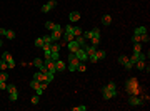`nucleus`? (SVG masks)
I'll list each match as a JSON object with an SVG mask.
<instances>
[{
  "instance_id": "1",
  "label": "nucleus",
  "mask_w": 150,
  "mask_h": 111,
  "mask_svg": "<svg viewBox=\"0 0 150 111\" xmlns=\"http://www.w3.org/2000/svg\"><path fill=\"white\" fill-rule=\"evenodd\" d=\"M79 65H80V60L75 56V53H69V70L70 71H77Z\"/></svg>"
},
{
  "instance_id": "2",
  "label": "nucleus",
  "mask_w": 150,
  "mask_h": 111,
  "mask_svg": "<svg viewBox=\"0 0 150 111\" xmlns=\"http://www.w3.org/2000/svg\"><path fill=\"white\" fill-rule=\"evenodd\" d=\"M88 33H90V38L88 40H92V45L97 47L98 43H100V30L98 28H93L92 32H88Z\"/></svg>"
},
{
  "instance_id": "3",
  "label": "nucleus",
  "mask_w": 150,
  "mask_h": 111,
  "mask_svg": "<svg viewBox=\"0 0 150 111\" xmlns=\"http://www.w3.org/2000/svg\"><path fill=\"white\" fill-rule=\"evenodd\" d=\"M127 91H129L130 95H137V83H135L134 78H130L129 81H127Z\"/></svg>"
},
{
  "instance_id": "4",
  "label": "nucleus",
  "mask_w": 150,
  "mask_h": 111,
  "mask_svg": "<svg viewBox=\"0 0 150 111\" xmlns=\"http://www.w3.org/2000/svg\"><path fill=\"white\" fill-rule=\"evenodd\" d=\"M7 91L10 93L8 95V98H10V101H17V98H19V93H17V88L13 85H7Z\"/></svg>"
},
{
  "instance_id": "5",
  "label": "nucleus",
  "mask_w": 150,
  "mask_h": 111,
  "mask_svg": "<svg viewBox=\"0 0 150 111\" xmlns=\"http://www.w3.org/2000/svg\"><path fill=\"white\" fill-rule=\"evenodd\" d=\"M74 53H75V56H77L80 61H87V60H88V55H87V51H85L84 48H79V50L74 51Z\"/></svg>"
},
{
  "instance_id": "6",
  "label": "nucleus",
  "mask_w": 150,
  "mask_h": 111,
  "mask_svg": "<svg viewBox=\"0 0 150 111\" xmlns=\"http://www.w3.org/2000/svg\"><path fill=\"white\" fill-rule=\"evenodd\" d=\"M103 88H107V90H108V91H112L115 96H119V90H117V85H115V81H108V83H107V85L103 86Z\"/></svg>"
},
{
  "instance_id": "7",
  "label": "nucleus",
  "mask_w": 150,
  "mask_h": 111,
  "mask_svg": "<svg viewBox=\"0 0 150 111\" xmlns=\"http://www.w3.org/2000/svg\"><path fill=\"white\" fill-rule=\"evenodd\" d=\"M129 103H130L132 106H142V105H143V100H140V98H137L135 95H132L130 98H129Z\"/></svg>"
},
{
  "instance_id": "8",
  "label": "nucleus",
  "mask_w": 150,
  "mask_h": 111,
  "mask_svg": "<svg viewBox=\"0 0 150 111\" xmlns=\"http://www.w3.org/2000/svg\"><path fill=\"white\" fill-rule=\"evenodd\" d=\"M67 48H69V51H70V53H74V51H77V50L80 48V45L75 42V38H74L72 42H69V43H67Z\"/></svg>"
},
{
  "instance_id": "9",
  "label": "nucleus",
  "mask_w": 150,
  "mask_h": 111,
  "mask_svg": "<svg viewBox=\"0 0 150 111\" xmlns=\"http://www.w3.org/2000/svg\"><path fill=\"white\" fill-rule=\"evenodd\" d=\"M45 66H47L48 71H53V73L57 71V70H55V61H53V60H45Z\"/></svg>"
},
{
  "instance_id": "10",
  "label": "nucleus",
  "mask_w": 150,
  "mask_h": 111,
  "mask_svg": "<svg viewBox=\"0 0 150 111\" xmlns=\"http://www.w3.org/2000/svg\"><path fill=\"white\" fill-rule=\"evenodd\" d=\"M65 68H67L65 61H62V60H57L55 61V70H57V71H63Z\"/></svg>"
},
{
  "instance_id": "11",
  "label": "nucleus",
  "mask_w": 150,
  "mask_h": 111,
  "mask_svg": "<svg viewBox=\"0 0 150 111\" xmlns=\"http://www.w3.org/2000/svg\"><path fill=\"white\" fill-rule=\"evenodd\" d=\"M102 96H103V100H110V98H113V93L112 91H108L107 88H102Z\"/></svg>"
},
{
  "instance_id": "12",
  "label": "nucleus",
  "mask_w": 150,
  "mask_h": 111,
  "mask_svg": "<svg viewBox=\"0 0 150 111\" xmlns=\"http://www.w3.org/2000/svg\"><path fill=\"white\" fill-rule=\"evenodd\" d=\"M62 33L63 32H55V30H52V33H50V38H52V42H57V40L62 38Z\"/></svg>"
},
{
  "instance_id": "13",
  "label": "nucleus",
  "mask_w": 150,
  "mask_h": 111,
  "mask_svg": "<svg viewBox=\"0 0 150 111\" xmlns=\"http://www.w3.org/2000/svg\"><path fill=\"white\" fill-rule=\"evenodd\" d=\"M69 20L70 22H79L80 20V13L79 12H72L70 15H69Z\"/></svg>"
},
{
  "instance_id": "14",
  "label": "nucleus",
  "mask_w": 150,
  "mask_h": 111,
  "mask_svg": "<svg viewBox=\"0 0 150 111\" xmlns=\"http://www.w3.org/2000/svg\"><path fill=\"white\" fill-rule=\"evenodd\" d=\"M84 50L87 51V55H92V53L97 51V48H95V45H85V47H84Z\"/></svg>"
},
{
  "instance_id": "15",
  "label": "nucleus",
  "mask_w": 150,
  "mask_h": 111,
  "mask_svg": "<svg viewBox=\"0 0 150 111\" xmlns=\"http://www.w3.org/2000/svg\"><path fill=\"white\" fill-rule=\"evenodd\" d=\"M34 80H37V81H45V73H42L38 70V71L34 75Z\"/></svg>"
},
{
  "instance_id": "16",
  "label": "nucleus",
  "mask_w": 150,
  "mask_h": 111,
  "mask_svg": "<svg viewBox=\"0 0 150 111\" xmlns=\"http://www.w3.org/2000/svg\"><path fill=\"white\" fill-rule=\"evenodd\" d=\"M140 53H142V51H134V55H132L130 58H129V60H130V61H132L134 65H135V63L138 61V58H140Z\"/></svg>"
},
{
  "instance_id": "17",
  "label": "nucleus",
  "mask_w": 150,
  "mask_h": 111,
  "mask_svg": "<svg viewBox=\"0 0 150 111\" xmlns=\"http://www.w3.org/2000/svg\"><path fill=\"white\" fill-rule=\"evenodd\" d=\"M110 23H112V17L110 15H103L102 17V25L107 27V25H110Z\"/></svg>"
},
{
  "instance_id": "18",
  "label": "nucleus",
  "mask_w": 150,
  "mask_h": 111,
  "mask_svg": "<svg viewBox=\"0 0 150 111\" xmlns=\"http://www.w3.org/2000/svg\"><path fill=\"white\" fill-rule=\"evenodd\" d=\"M60 48H62V45L57 42H52V45H50V50L52 51H60Z\"/></svg>"
},
{
  "instance_id": "19",
  "label": "nucleus",
  "mask_w": 150,
  "mask_h": 111,
  "mask_svg": "<svg viewBox=\"0 0 150 111\" xmlns=\"http://www.w3.org/2000/svg\"><path fill=\"white\" fill-rule=\"evenodd\" d=\"M134 33L135 35H143V33H147V28H145V27H137V28L134 30Z\"/></svg>"
},
{
  "instance_id": "20",
  "label": "nucleus",
  "mask_w": 150,
  "mask_h": 111,
  "mask_svg": "<svg viewBox=\"0 0 150 111\" xmlns=\"http://www.w3.org/2000/svg\"><path fill=\"white\" fill-rule=\"evenodd\" d=\"M75 42H77V43L80 45V48H84L85 45H87V43H85V38L82 37V35H80V37H75Z\"/></svg>"
},
{
  "instance_id": "21",
  "label": "nucleus",
  "mask_w": 150,
  "mask_h": 111,
  "mask_svg": "<svg viewBox=\"0 0 150 111\" xmlns=\"http://www.w3.org/2000/svg\"><path fill=\"white\" fill-rule=\"evenodd\" d=\"M53 75H55L53 71H47V73H45V81H47V83L53 81Z\"/></svg>"
},
{
  "instance_id": "22",
  "label": "nucleus",
  "mask_w": 150,
  "mask_h": 111,
  "mask_svg": "<svg viewBox=\"0 0 150 111\" xmlns=\"http://www.w3.org/2000/svg\"><path fill=\"white\" fill-rule=\"evenodd\" d=\"M32 65H34V66H38V68H40V66H43L45 63H43V60H40V58H35L34 61H32Z\"/></svg>"
},
{
  "instance_id": "23",
  "label": "nucleus",
  "mask_w": 150,
  "mask_h": 111,
  "mask_svg": "<svg viewBox=\"0 0 150 111\" xmlns=\"http://www.w3.org/2000/svg\"><path fill=\"white\" fill-rule=\"evenodd\" d=\"M134 66H137L138 70H145V60H138L137 63H135Z\"/></svg>"
},
{
  "instance_id": "24",
  "label": "nucleus",
  "mask_w": 150,
  "mask_h": 111,
  "mask_svg": "<svg viewBox=\"0 0 150 111\" xmlns=\"http://www.w3.org/2000/svg\"><path fill=\"white\" fill-rule=\"evenodd\" d=\"M127 61H129V56H125V55H120V56H119V63H120L122 66H124Z\"/></svg>"
},
{
  "instance_id": "25",
  "label": "nucleus",
  "mask_w": 150,
  "mask_h": 111,
  "mask_svg": "<svg viewBox=\"0 0 150 111\" xmlns=\"http://www.w3.org/2000/svg\"><path fill=\"white\" fill-rule=\"evenodd\" d=\"M88 60L92 61V63H97V61H98V56H97V51H95V53H92V55H88Z\"/></svg>"
},
{
  "instance_id": "26",
  "label": "nucleus",
  "mask_w": 150,
  "mask_h": 111,
  "mask_svg": "<svg viewBox=\"0 0 150 111\" xmlns=\"http://www.w3.org/2000/svg\"><path fill=\"white\" fill-rule=\"evenodd\" d=\"M105 55H107V51H103V50H97V56H98V61L105 58Z\"/></svg>"
},
{
  "instance_id": "27",
  "label": "nucleus",
  "mask_w": 150,
  "mask_h": 111,
  "mask_svg": "<svg viewBox=\"0 0 150 111\" xmlns=\"http://www.w3.org/2000/svg\"><path fill=\"white\" fill-rule=\"evenodd\" d=\"M5 37H7L8 40H13V38H15V32H13V30H7Z\"/></svg>"
},
{
  "instance_id": "28",
  "label": "nucleus",
  "mask_w": 150,
  "mask_h": 111,
  "mask_svg": "<svg viewBox=\"0 0 150 111\" xmlns=\"http://www.w3.org/2000/svg\"><path fill=\"white\" fill-rule=\"evenodd\" d=\"M7 80H8V73H5V71L0 70V81H7Z\"/></svg>"
},
{
  "instance_id": "29",
  "label": "nucleus",
  "mask_w": 150,
  "mask_h": 111,
  "mask_svg": "<svg viewBox=\"0 0 150 111\" xmlns=\"http://www.w3.org/2000/svg\"><path fill=\"white\" fill-rule=\"evenodd\" d=\"M40 86V81H37V80H32L30 81V88L32 90H35V88H38Z\"/></svg>"
},
{
  "instance_id": "30",
  "label": "nucleus",
  "mask_w": 150,
  "mask_h": 111,
  "mask_svg": "<svg viewBox=\"0 0 150 111\" xmlns=\"http://www.w3.org/2000/svg\"><path fill=\"white\" fill-rule=\"evenodd\" d=\"M35 47H37V48H42V47H43V38H42V37L35 40Z\"/></svg>"
},
{
  "instance_id": "31",
  "label": "nucleus",
  "mask_w": 150,
  "mask_h": 111,
  "mask_svg": "<svg viewBox=\"0 0 150 111\" xmlns=\"http://www.w3.org/2000/svg\"><path fill=\"white\" fill-rule=\"evenodd\" d=\"M8 68V65H7V61L5 60H0V70H2V71H5V70Z\"/></svg>"
},
{
  "instance_id": "32",
  "label": "nucleus",
  "mask_w": 150,
  "mask_h": 111,
  "mask_svg": "<svg viewBox=\"0 0 150 111\" xmlns=\"http://www.w3.org/2000/svg\"><path fill=\"white\" fill-rule=\"evenodd\" d=\"M47 5H48L50 10H52V8H55V7H57V0H48V2H47Z\"/></svg>"
},
{
  "instance_id": "33",
  "label": "nucleus",
  "mask_w": 150,
  "mask_h": 111,
  "mask_svg": "<svg viewBox=\"0 0 150 111\" xmlns=\"http://www.w3.org/2000/svg\"><path fill=\"white\" fill-rule=\"evenodd\" d=\"M148 40H150V37H148V33H143V35H140V43H142V42H145V43H147Z\"/></svg>"
},
{
  "instance_id": "34",
  "label": "nucleus",
  "mask_w": 150,
  "mask_h": 111,
  "mask_svg": "<svg viewBox=\"0 0 150 111\" xmlns=\"http://www.w3.org/2000/svg\"><path fill=\"white\" fill-rule=\"evenodd\" d=\"M52 30H55V32H63V27L58 25V23H53V28Z\"/></svg>"
},
{
  "instance_id": "35",
  "label": "nucleus",
  "mask_w": 150,
  "mask_h": 111,
  "mask_svg": "<svg viewBox=\"0 0 150 111\" xmlns=\"http://www.w3.org/2000/svg\"><path fill=\"white\" fill-rule=\"evenodd\" d=\"M80 35H82V30L79 27H74V37H80Z\"/></svg>"
},
{
  "instance_id": "36",
  "label": "nucleus",
  "mask_w": 150,
  "mask_h": 111,
  "mask_svg": "<svg viewBox=\"0 0 150 111\" xmlns=\"http://www.w3.org/2000/svg\"><path fill=\"white\" fill-rule=\"evenodd\" d=\"M79 71H85V70H87V66H85V61H80V65H79Z\"/></svg>"
},
{
  "instance_id": "37",
  "label": "nucleus",
  "mask_w": 150,
  "mask_h": 111,
  "mask_svg": "<svg viewBox=\"0 0 150 111\" xmlns=\"http://www.w3.org/2000/svg\"><path fill=\"white\" fill-rule=\"evenodd\" d=\"M87 109V106H74L72 108V111H85Z\"/></svg>"
},
{
  "instance_id": "38",
  "label": "nucleus",
  "mask_w": 150,
  "mask_h": 111,
  "mask_svg": "<svg viewBox=\"0 0 150 111\" xmlns=\"http://www.w3.org/2000/svg\"><path fill=\"white\" fill-rule=\"evenodd\" d=\"M38 100H40V96H38V95H35V96H32V100H30V101H32V105H37V103H38Z\"/></svg>"
},
{
  "instance_id": "39",
  "label": "nucleus",
  "mask_w": 150,
  "mask_h": 111,
  "mask_svg": "<svg viewBox=\"0 0 150 111\" xmlns=\"http://www.w3.org/2000/svg\"><path fill=\"white\" fill-rule=\"evenodd\" d=\"M132 42H134V43H140V35H135V33H134V37H132Z\"/></svg>"
},
{
  "instance_id": "40",
  "label": "nucleus",
  "mask_w": 150,
  "mask_h": 111,
  "mask_svg": "<svg viewBox=\"0 0 150 111\" xmlns=\"http://www.w3.org/2000/svg\"><path fill=\"white\" fill-rule=\"evenodd\" d=\"M124 66H125V70H132V68H134V63H132V61L129 60V61H127V63H125Z\"/></svg>"
},
{
  "instance_id": "41",
  "label": "nucleus",
  "mask_w": 150,
  "mask_h": 111,
  "mask_svg": "<svg viewBox=\"0 0 150 111\" xmlns=\"http://www.w3.org/2000/svg\"><path fill=\"white\" fill-rule=\"evenodd\" d=\"M134 51H142V47H140V43H134Z\"/></svg>"
},
{
  "instance_id": "42",
  "label": "nucleus",
  "mask_w": 150,
  "mask_h": 111,
  "mask_svg": "<svg viewBox=\"0 0 150 111\" xmlns=\"http://www.w3.org/2000/svg\"><path fill=\"white\" fill-rule=\"evenodd\" d=\"M63 32H65V33H74V27H72V25H69L65 30H63Z\"/></svg>"
},
{
  "instance_id": "43",
  "label": "nucleus",
  "mask_w": 150,
  "mask_h": 111,
  "mask_svg": "<svg viewBox=\"0 0 150 111\" xmlns=\"http://www.w3.org/2000/svg\"><path fill=\"white\" fill-rule=\"evenodd\" d=\"M42 12H43V13H48V12H50V8H48L47 3H43V5H42Z\"/></svg>"
},
{
  "instance_id": "44",
  "label": "nucleus",
  "mask_w": 150,
  "mask_h": 111,
  "mask_svg": "<svg viewBox=\"0 0 150 111\" xmlns=\"http://www.w3.org/2000/svg\"><path fill=\"white\" fill-rule=\"evenodd\" d=\"M47 86H48V83H47V81H40V88H42L43 91L47 90Z\"/></svg>"
},
{
  "instance_id": "45",
  "label": "nucleus",
  "mask_w": 150,
  "mask_h": 111,
  "mask_svg": "<svg viewBox=\"0 0 150 111\" xmlns=\"http://www.w3.org/2000/svg\"><path fill=\"white\" fill-rule=\"evenodd\" d=\"M43 38V43H52V38H50V35H47V37H42Z\"/></svg>"
},
{
  "instance_id": "46",
  "label": "nucleus",
  "mask_w": 150,
  "mask_h": 111,
  "mask_svg": "<svg viewBox=\"0 0 150 111\" xmlns=\"http://www.w3.org/2000/svg\"><path fill=\"white\" fill-rule=\"evenodd\" d=\"M45 28L52 30V28H53V23H52V22H45Z\"/></svg>"
},
{
  "instance_id": "47",
  "label": "nucleus",
  "mask_w": 150,
  "mask_h": 111,
  "mask_svg": "<svg viewBox=\"0 0 150 111\" xmlns=\"http://www.w3.org/2000/svg\"><path fill=\"white\" fill-rule=\"evenodd\" d=\"M42 93H43V90H42V88H40V86H38V88H35V95H38V96H40V95H42Z\"/></svg>"
},
{
  "instance_id": "48",
  "label": "nucleus",
  "mask_w": 150,
  "mask_h": 111,
  "mask_svg": "<svg viewBox=\"0 0 150 111\" xmlns=\"http://www.w3.org/2000/svg\"><path fill=\"white\" fill-rule=\"evenodd\" d=\"M0 90H7V83L5 81H0Z\"/></svg>"
},
{
  "instance_id": "49",
  "label": "nucleus",
  "mask_w": 150,
  "mask_h": 111,
  "mask_svg": "<svg viewBox=\"0 0 150 111\" xmlns=\"http://www.w3.org/2000/svg\"><path fill=\"white\" fill-rule=\"evenodd\" d=\"M5 33H7V30H5V28H0V37H3Z\"/></svg>"
},
{
  "instance_id": "50",
  "label": "nucleus",
  "mask_w": 150,
  "mask_h": 111,
  "mask_svg": "<svg viewBox=\"0 0 150 111\" xmlns=\"http://www.w3.org/2000/svg\"><path fill=\"white\" fill-rule=\"evenodd\" d=\"M3 45V40H0V47H2Z\"/></svg>"
},
{
  "instance_id": "51",
  "label": "nucleus",
  "mask_w": 150,
  "mask_h": 111,
  "mask_svg": "<svg viewBox=\"0 0 150 111\" xmlns=\"http://www.w3.org/2000/svg\"><path fill=\"white\" fill-rule=\"evenodd\" d=\"M0 60H2V58H0Z\"/></svg>"
}]
</instances>
